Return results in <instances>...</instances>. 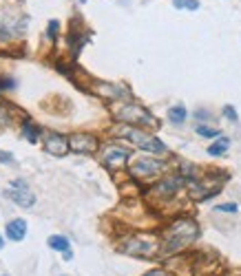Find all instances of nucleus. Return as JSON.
<instances>
[{
	"mask_svg": "<svg viewBox=\"0 0 241 276\" xmlns=\"http://www.w3.org/2000/svg\"><path fill=\"white\" fill-rule=\"evenodd\" d=\"M199 236V228L192 219H175L171 225L164 230V239H162V252L175 254L182 252L188 245Z\"/></svg>",
	"mask_w": 241,
	"mask_h": 276,
	"instance_id": "nucleus-1",
	"label": "nucleus"
},
{
	"mask_svg": "<svg viewBox=\"0 0 241 276\" xmlns=\"http://www.w3.org/2000/svg\"><path fill=\"white\" fill-rule=\"evenodd\" d=\"M224 115H226V120L237 122V110H234L232 106H224Z\"/></svg>",
	"mask_w": 241,
	"mask_h": 276,
	"instance_id": "nucleus-21",
	"label": "nucleus"
},
{
	"mask_svg": "<svg viewBox=\"0 0 241 276\" xmlns=\"http://www.w3.org/2000/svg\"><path fill=\"white\" fill-rule=\"evenodd\" d=\"M73 259V254H71V250H67V252H64V261H71Z\"/></svg>",
	"mask_w": 241,
	"mask_h": 276,
	"instance_id": "nucleus-26",
	"label": "nucleus"
},
{
	"mask_svg": "<svg viewBox=\"0 0 241 276\" xmlns=\"http://www.w3.org/2000/svg\"><path fill=\"white\" fill-rule=\"evenodd\" d=\"M197 135H202V137H206V139H217V137H221V133L217 131V128H210V126H197Z\"/></svg>",
	"mask_w": 241,
	"mask_h": 276,
	"instance_id": "nucleus-17",
	"label": "nucleus"
},
{
	"mask_svg": "<svg viewBox=\"0 0 241 276\" xmlns=\"http://www.w3.org/2000/svg\"><path fill=\"white\" fill-rule=\"evenodd\" d=\"M5 248V241H3V236H0V250H3Z\"/></svg>",
	"mask_w": 241,
	"mask_h": 276,
	"instance_id": "nucleus-27",
	"label": "nucleus"
},
{
	"mask_svg": "<svg viewBox=\"0 0 241 276\" xmlns=\"http://www.w3.org/2000/svg\"><path fill=\"white\" fill-rule=\"evenodd\" d=\"M69 146L73 152H80V155H93L98 150V137L89 133H73L69 137Z\"/></svg>",
	"mask_w": 241,
	"mask_h": 276,
	"instance_id": "nucleus-10",
	"label": "nucleus"
},
{
	"mask_svg": "<svg viewBox=\"0 0 241 276\" xmlns=\"http://www.w3.org/2000/svg\"><path fill=\"white\" fill-rule=\"evenodd\" d=\"M186 117H188V110H186L184 104H175V106L168 108V120H171V124H184Z\"/></svg>",
	"mask_w": 241,
	"mask_h": 276,
	"instance_id": "nucleus-14",
	"label": "nucleus"
},
{
	"mask_svg": "<svg viewBox=\"0 0 241 276\" xmlns=\"http://www.w3.org/2000/svg\"><path fill=\"white\" fill-rule=\"evenodd\" d=\"M7 197L14 201V204L18 206H22V208H31L35 204V197H33V192L29 190V183L25 179H16V181H11V186L7 190Z\"/></svg>",
	"mask_w": 241,
	"mask_h": 276,
	"instance_id": "nucleus-8",
	"label": "nucleus"
},
{
	"mask_svg": "<svg viewBox=\"0 0 241 276\" xmlns=\"http://www.w3.org/2000/svg\"><path fill=\"white\" fill-rule=\"evenodd\" d=\"M119 250H122L124 254H129V256L150 259V256H155L157 252H162V245H159V241L153 234H133V236L126 239Z\"/></svg>",
	"mask_w": 241,
	"mask_h": 276,
	"instance_id": "nucleus-4",
	"label": "nucleus"
},
{
	"mask_svg": "<svg viewBox=\"0 0 241 276\" xmlns=\"http://www.w3.org/2000/svg\"><path fill=\"white\" fill-rule=\"evenodd\" d=\"M58 29H60L58 20H51L49 24H47V38H49V40H56V38H58Z\"/></svg>",
	"mask_w": 241,
	"mask_h": 276,
	"instance_id": "nucleus-19",
	"label": "nucleus"
},
{
	"mask_svg": "<svg viewBox=\"0 0 241 276\" xmlns=\"http://www.w3.org/2000/svg\"><path fill=\"white\" fill-rule=\"evenodd\" d=\"M144 276H171L166 272V269H150L148 274H144Z\"/></svg>",
	"mask_w": 241,
	"mask_h": 276,
	"instance_id": "nucleus-23",
	"label": "nucleus"
},
{
	"mask_svg": "<svg viewBox=\"0 0 241 276\" xmlns=\"http://www.w3.org/2000/svg\"><path fill=\"white\" fill-rule=\"evenodd\" d=\"M27 22V20H25ZM25 22H20V16L16 14V9H0V38H11V35H18L25 27Z\"/></svg>",
	"mask_w": 241,
	"mask_h": 276,
	"instance_id": "nucleus-6",
	"label": "nucleus"
},
{
	"mask_svg": "<svg viewBox=\"0 0 241 276\" xmlns=\"http://www.w3.org/2000/svg\"><path fill=\"white\" fill-rule=\"evenodd\" d=\"M111 110H113V115H115V120L119 124H131V126H137V128H142V126L155 128L157 126V120L153 117V113L146 110L144 106H140V104H135V102L126 100L122 104H113Z\"/></svg>",
	"mask_w": 241,
	"mask_h": 276,
	"instance_id": "nucleus-3",
	"label": "nucleus"
},
{
	"mask_svg": "<svg viewBox=\"0 0 241 276\" xmlns=\"http://www.w3.org/2000/svg\"><path fill=\"white\" fill-rule=\"evenodd\" d=\"M45 150L49 152V155L53 157H64L67 152L71 150V146H69V137H64L62 133H45Z\"/></svg>",
	"mask_w": 241,
	"mask_h": 276,
	"instance_id": "nucleus-11",
	"label": "nucleus"
},
{
	"mask_svg": "<svg viewBox=\"0 0 241 276\" xmlns=\"http://www.w3.org/2000/svg\"><path fill=\"white\" fill-rule=\"evenodd\" d=\"M95 95H100L102 100H119V102H126V97H129V89L124 87V84H117V82H100L93 87Z\"/></svg>",
	"mask_w": 241,
	"mask_h": 276,
	"instance_id": "nucleus-12",
	"label": "nucleus"
},
{
	"mask_svg": "<svg viewBox=\"0 0 241 276\" xmlns=\"http://www.w3.org/2000/svg\"><path fill=\"white\" fill-rule=\"evenodd\" d=\"M129 159H131V150L122 148V146H115V144H108L104 152H102V164L108 170H122Z\"/></svg>",
	"mask_w": 241,
	"mask_h": 276,
	"instance_id": "nucleus-5",
	"label": "nucleus"
},
{
	"mask_svg": "<svg viewBox=\"0 0 241 276\" xmlns=\"http://www.w3.org/2000/svg\"><path fill=\"white\" fill-rule=\"evenodd\" d=\"M22 133H25V137L29 139V142H38V137H35V135H38V128H35L31 122H25V126H22Z\"/></svg>",
	"mask_w": 241,
	"mask_h": 276,
	"instance_id": "nucleus-18",
	"label": "nucleus"
},
{
	"mask_svg": "<svg viewBox=\"0 0 241 276\" xmlns=\"http://www.w3.org/2000/svg\"><path fill=\"white\" fill-rule=\"evenodd\" d=\"M175 7H186V0H173Z\"/></svg>",
	"mask_w": 241,
	"mask_h": 276,
	"instance_id": "nucleus-25",
	"label": "nucleus"
},
{
	"mask_svg": "<svg viewBox=\"0 0 241 276\" xmlns=\"http://www.w3.org/2000/svg\"><path fill=\"white\" fill-rule=\"evenodd\" d=\"M186 9H190V11L199 9V3H197V0H186Z\"/></svg>",
	"mask_w": 241,
	"mask_h": 276,
	"instance_id": "nucleus-24",
	"label": "nucleus"
},
{
	"mask_svg": "<svg viewBox=\"0 0 241 276\" xmlns=\"http://www.w3.org/2000/svg\"><path fill=\"white\" fill-rule=\"evenodd\" d=\"M215 210H217V212H237L239 206H237V204H221V206H217Z\"/></svg>",
	"mask_w": 241,
	"mask_h": 276,
	"instance_id": "nucleus-20",
	"label": "nucleus"
},
{
	"mask_svg": "<svg viewBox=\"0 0 241 276\" xmlns=\"http://www.w3.org/2000/svg\"><path fill=\"white\" fill-rule=\"evenodd\" d=\"M113 135H117V137H124L129 139L131 144H135L137 148L146 150V152H153V155H164L166 152V144L157 139L155 135H150L146 131H142V128L137 126H131V124H119L111 131Z\"/></svg>",
	"mask_w": 241,
	"mask_h": 276,
	"instance_id": "nucleus-2",
	"label": "nucleus"
},
{
	"mask_svg": "<svg viewBox=\"0 0 241 276\" xmlns=\"http://www.w3.org/2000/svg\"><path fill=\"white\" fill-rule=\"evenodd\" d=\"M49 248L56 250V252H67L69 250V239L60 236V234H53V236H49Z\"/></svg>",
	"mask_w": 241,
	"mask_h": 276,
	"instance_id": "nucleus-16",
	"label": "nucleus"
},
{
	"mask_svg": "<svg viewBox=\"0 0 241 276\" xmlns=\"http://www.w3.org/2000/svg\"><path fill=\"white\" fill-rule=\"evenodd\" d=\"M184 186V179L182 177H166V179H162L159 183H155L153 188H150L148 197H157L162 201H168L173 199L175 194L179 192V188Z\"/></svg>",
	"mask_w": 241,
	"mask_h": 276,
	"instance_id": "nucleus-7",
	"label": "nucleus"
},
{
	"mask_svg": "<svg viewBox=\"0 0 241 276\" xmlns=\"http://www.w3.org/2000/svg\"><path fill=\"white\" fill-rule=\"evenodd\" d=\"M164 170V164L159 159H148V157H142L131 166V175L137 177V179H150V177L159 175Z\"/></svg>",
	"mask_w": 241,
	"mask_h": 276,
	"instance_id": "nucleus-9",
	"label": "nucleus"
},
{
	"mask_svg": "<svg viewBox=\"0 0 241 276\" xmlns=\"http://www.w3.org/2000/svg\"><path fill=\"white\" fill-rule=\"evenodd\" d=\"M7 236L11 241H22L27 236V221L25 219H14L7 223Z\"/></svg>",
	"mask_w": 241,
	"mask_h": 276,
	"instance_id": "nucleus-13",
	"label": "nucleus"
},
{
	"mask_svg": "<svg viewBox=\"0 0 241 276\" xmlns=\"http://www.w3.org/2000/svg\"><path fill=\"white\" fill-rule=\"evenodd\" d=\"M0 162H3V164H11V162H14V157H11V155H9V152L0 150Z\"/></svg>",
	"mask_w": 241,
	"mask_h": 276,
	"instance_id": "nucleus-22",
	"label": "nucleus"
},
{
	"mask_svg": "<svg viewBox=\"0 0 241 276\" xmlns=\"http://www.w3.org/2000/svg\"><path fill=\"white\" fill-rule=\"evenodd\" d=\"M228 146H230V139H228V137H219V139H217V142H215V144L208 148V155H213V157L226 155Z\"/></svg>",
	"mask_w": 241,
	"mask_h": 276,
	"instance_id": "nucleus-15",
	"label": "nucleus"
}]
</instances>
